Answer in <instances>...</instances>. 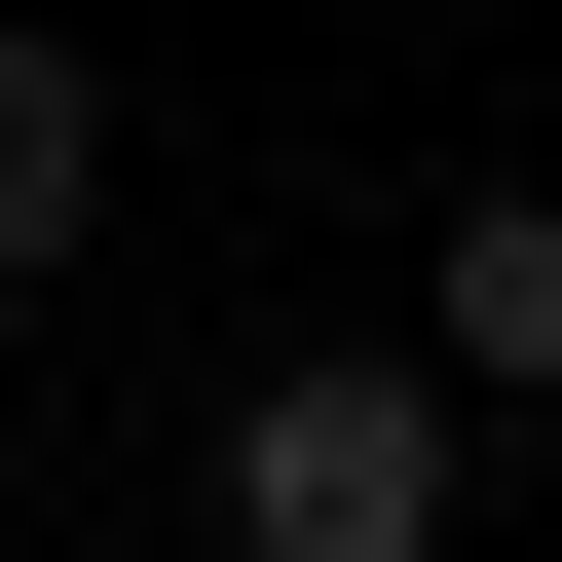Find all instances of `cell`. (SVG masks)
I'll return each mask as SVG.
<instances>
[{"label":"cell","instance_id":"2","mask_svg":"<svg viewBox=\"0 0 562 562\" xmlns=\"http://www.w3.org/2000/svg\"><path fill=\"white\" fill-rule=\"evenodd\" d=\"M413 375L450 413H562V188H450L413 225Z\"/></svg>","mask_w":562,"mask_h":562},{"label":"cell","instance_id":"3","mask_svg":"<svg viewBox=\"0 0 562 562\" xmlns=\"http://www.w3.org/2000/svg\"><path fill=\"white\" fill-rule=\"evenodd\" d=\"M76 262H113V38L0 0V301H76Z\"/></svg>","mask_w":562,"mask_h":562},{"label":"cell","instance_id":"1","mask_svg":"<svg viewBox=\"0 0 562 562\" xmlns=\"http://www.w3.org/2000/svg\"><path fill=\"white\" fill-rule=\"evenodd\" d=\"M225 562H450V375L413 338H262L225 375Z\"/></svg>","mask_w":562,"mask_h":562}]
</instances>
